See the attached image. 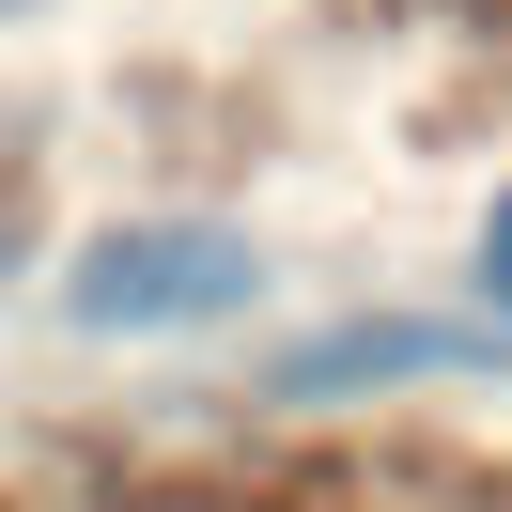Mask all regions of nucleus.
<instances>
[{
	"mask_svg": "<svg viewBox=\"0 0 512 512\" xmlns=\"http://www.w3.org/2000/svg\"><path fill=\"white\" fill-rule=\"evenodd\" d=\"M264 295V249L233 218H109L63 249V326L94 342H171V326H233Z\"/></svg>",
	"mask_w": 512,
	"mask_h": 512,
	"instance_id": "nucleus-1",
	"label": "nucleus"
},
{
	"mask_svg": "<svg viewBox=\"0 0 512 512\" xmlns=\"http://www.w3.org/2000/svg\"><path fill=\"white\" fill-rule=\"evenodd\" d=\"M481 295L512 311V202H497V233H481Z\"/></svg>",
	"mask_w": 512,
	"mask_h": 512,
	"instance_id": "nucleus-3",
	"label": "nucleus"
},
{
	"mask_svg": "<svg viewBox=\"0 0 512 512\" xmlns=\"http://www.w3.org/2000/svg\"><path fill=\"white\" fill-rule=\"evenodd\" d=\"M481 326H435V311H373V326H326V342H280L264 404H342V388H419V373H481Z\"/></svg>",
	"mask_w": 512,
	"mask_h": 512,
	"instance_id": "nucleus-2",
	"label": "nucleus"
}]
</instances>
